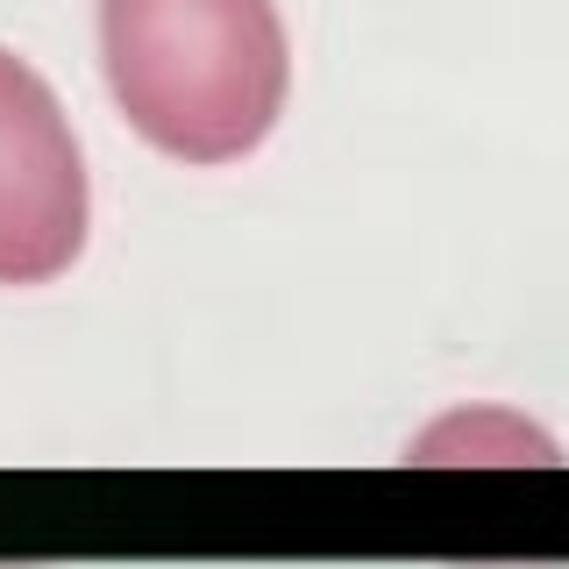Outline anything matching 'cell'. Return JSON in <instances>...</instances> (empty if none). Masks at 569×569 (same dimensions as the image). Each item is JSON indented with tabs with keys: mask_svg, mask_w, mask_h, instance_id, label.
<instances>
[{
	"mask_svg": "<svg viewBox=\"0 0 569 569\" xmlns=\"http://www.w3.org/2000/svg\"><path fill=\"white\" fill-rule=\"evenodd\" d=\"M100 71L129 129L178 164H236L284 114L271 0H100Z\"/></svg>",
	"mask_w": 569,
	"mask_h": 569,
	"instance_id": "obj_1",
	"label": "cell"
},
{
	"mask_svg": "<svg viewBox=\"0 0 569 569\" xmlns=\"http://www.w3.org/2000/svg\"><path fill=\"white\" fill-rule=\"evenodd\" d=\"M93 228L86 157L43 71L0 50V284H50Z\"/></svg>",
	"mask_w": 569,
	"mask_h": 569,
	"instance_id": "obj_2",
	"label": "cell"
},
{
	"mask_svg": "<svg viewBox=\"0 0 569 569\" xmlns=\"http://www.w3.org/2000/svg\"><path fill=\"white\" fill-rule=\"evenodd\" d=\"M470 449V462H556V441L520 427L512 413H456L441 427H427L420 435V462H456Z\"/></svg>",
	"mask_w": 569,
	"mask_h": 569,
	"instance_id": "obj_3",
	"label": "cell"
},
{
	"mask_svg": "<svg viewBox=\"0 0 569 569\" xmlns=\"http://www.w3.org/2000/svg\"><path fill=\"white\" fill-rule=\"evenodd\" d=\"M0 569H8V562H0ZM22 569H43V562H22Z\"/></svg>",
	"mask_w": 569,
	"mask_h": 569,
	"instance_id": "obj_4",
	"label": "cell"
}]
</instances>
